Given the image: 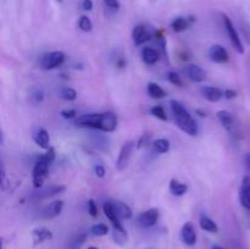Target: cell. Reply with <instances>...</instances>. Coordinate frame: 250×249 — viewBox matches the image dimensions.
Listing matches in <instances>:
<instances>
[{"label": "cell", "mask_w": 250, "mask_h": 249, "mask_svg": "<svg viewBox=\"0 0 250 249\" xmlns=\"http://www.w3.org/2000/svg\"><path fill=\"white\" fill-rule=\"evenodd\" d=\"M171 110L173 112L177 126L182 129L185 133L189 136H197L198 134V124L195 120L193 119L192 115L185 109L182 104L177 100H171Z\"/></svg>", "instance_id": "obj_1"}, {"label": "cell", "mask_w": 250, "mask_h": 249, "mask_svg": "<svg viewBox=\"0 0 250 249\" xmlns=\"http://www.w3.org/2000/svg\"><path fill=\"white\" fill-rule=\"evenodd\" d=\"M55 159V151L53 148L46 149V153L43 154L41 158L37 160L36 165L33 167V183L34 187L39 188L43 186L44 180L46 177V173H48L49 166L51 165V163Z\"/></svg>", "instance_id": "obj_2"}, {"label": "cell", "mask_w": 250, "mask_h": 249, "mask_svg": "<svg viewBox=\"0 0 250 249\" xmlns=\"http://www.w3.org/2000/svg\"><path fill=\"white\" fill-rule=\"evenodd\" d=\"M63 61H65V54L62 51H51L42 56L41 66L44 70H53L62 65Z\"/></svg>", "instance_id": "obj_3"}, {"label": "cell", "mask_w": 250, "mask_h": 249, "mask_svg": "<svg viewBox=\"0 0 250 249\" xmlns=\"http://www.w3.org/2000/svg\"><path fill=\"white\" fill-rule=\"evenodd\" d=\"M103 114H85L76 120V124L80 127H90V128H102Z\"/></svg>", "instance_id": "obj_4"}, {"label": "cell", "mask_w": 250, "mask_h": 249, "mask_svg": "<svg viewBox=\"0 0 250 249\" xmlns=\"http://www.w3.org/2000/svg\"><path fill=\"white\" fill-rule=\"evenodd\" d=\"M224 22H225V28H226L227 33H229V39H231V43L232 45H233V48L236 49L239 54H243L244 46L243 44H242L241 38H239L238 36V32H237L236 28H234L232 21L227 16H224Z\"/></svg>", "instance_id": "obj_5"}, {"label": "cell", "mask_w": 250, "mask_h": 249, "mask_svg": "<svg viewBox=\"0 0 250 249\" xmlns=\"http://www.w3.org/2000/svg\"><path fill=\"white\" fill-rule=\"evenodd\" d=\"M132 150H133V142H127L122 145L121 150H120L119 158L116 160V167L117 170H124L127 167L131 159Z\"/></svg>", "instance_id": "obj_6"}, {"label": "cell", "mask_w": 250, "mask_h": 249, "mask_svg": "<svg viewBox=\"0 0 250 249\" xmlns=\"http://www.w3.org/2000/svg\"><path fill=\"white\" fill-rule=\"evenodd\" d=\"M159 220V210L158 209H149L146 211L142 212L138 216V224L144 228L153 227Z\"/></svg>", "instance_id": "obj_7"}, {"label": "cell", "mask_w": 250, "mask_h": 249, "mask_svg": "<svg viewBox=\"0 0 250 249\" xmlns=\"http://www.w3.org/2000/svg\"><path fill=\"white\" fill-rule=\"evenodd\" d=\"M103 210H104L105 216H106L107 219L110 220V222H111L112 226H114L115 229L125 231L124 226H122V224H121V219H120L119 215H117L116 210H115L114 205H112L111 202H106V203H105L104 207H103Z\"/></svg>", "instance_id": "obj_8"}, {"label": "cell", "mask_w": 250, "mask_h": 249, "mask_svg": "<svg viewBox=\"0 0 250 249\" xmlns=\"http://www.w3.org/2000/svg\"><path fill=\"white\" fill-rule=\"evenodd\" d=\"M132 38H133L134 44L137 46H139L142 44L146 43L148 41H150L151 33L148 27L143 26V24H139V26L134 27L133 32H132Z\"/></svg>", "instance_id": "obj_9"}, {"label": "cell", "mask_w": 250, "mask_h": 249, "mask_svg": "<svg viewBox=\"0 0 250 249\" xmlns=\"http://www.w3.org/2000/svg\"><path fill=\"white\" fill-rule=\"evenodd\" d=\"M209 58L210 60L214 61L216 63H225L229 61V51L224 48V46L219 45V44H215L210 48L209 50Z\"/></svg>", "instance_id": "obj_10"}, {"label": "cell", "mask_w": 250, "mask_h": 249, "mask_svg": "<svg viewBox=\"0 0 250 249\" xmlns=\"http://www.w3.org/2000/svg\"><path fill=\"white\" fill-rule=\"evenodd\" d=\"M63 209V202L62 200H54L53 203H50L49 205H46L41 212L42 219H53L56 217L58 215L61 214Z\"/></svg>", "instance_id": "obj_11"}, {"label": "cell", "mask_w": 250, "mask_h": 249, "mask_svg": "<svg viewBox=\"0 0 250 249\" xmlns=\"http://www.w3.org/2000/svg\"><path fill=\"white\" fill-rule=\"evenodd\" d=\"M181 237H182V241L187 246H194L197 243V232H195V228L192 222H186L183 225L182 231H181Z\"/></svg>", "instance_id": "obj_12"}, {"label": "cell", "mask_w": 250, "mask_h": 249, "mask_svg": "<svg viewBox=\"0 0 250 249\" xmlns=\"http://www.w3.org/2000/svg\"><path fill=\"white\" fill-rule=\"evenodd\" d=\"M202 94L203 97L211 103H216L224 97V93L220 88L217 87H211V85H205V87L202 88Z\"/></svg>", "instance_id": "obj_13"}, {"label": "cell", "mask_w": 250, "mask_h": 249, "mask_svg": "<svg viewBox=\"0 0 250 249\" xmlns=\"http://www.w3.org/2000/svg\"><path fill=\"white\" fill-rule=\"evenodd\" d=\"M239 198H241L242 205L250 210V176H247V177L243 178Z\"/></svg>", "instance_id": "obj_14"}, {"label": "cell", "mask_w": 250, "mask_h": 249, "mask_svg": "<svg viewBox=\"0 0 250 249\" xmlns=\"http://www.w3.org/2000/svg\"><path fill=\"white\" fill-rule=\"evenodd\" d=\"M32 238H33L34 246H37V244H41L46 241H50V239L53 238V232L49 231L48 228H44V227L36 228L33 232H32Z\"/></svg>", "instance_id": "obj_15"}, {"label": "cell", "mask_w": 250, "mask_h": 249, "mask_svg": "<svg viewBox=\"0 0 250 249\" xmlns=\"http://www.w3.org/2000/svg\"><path fill=\"white\" fill-rule=\"evenodd\" d=\"M187 75L190 81L195 83L203 82L207 78V72L198 65H189L187 67Z\"/></svg>", "instance_id": "obj_16"}, {"label": "cell", "mask_w": 250, "mask_h": 249, "mask_svg": "<svg viewBox=\"0 0 250 249\" xmlns=\"http://www.w3.org/2000/svg\"><path fill=\"white\" fill-rule=\"evenodd\" d=\"M33 139L36 142L37 145H39L43 149H49V142H50V137L46 129L39 128L36 133L33 134Z\"/></svg>", "instance_id": "obj_17"}, {"label": "cell", "mask_w": 250, "mask_h": 249, "mask_svg": "<svg viewBox=\"0 0 250 249\" xmlns=\"http://www.w3.org/2000/svg\"><path fill=\"white\" fill-rule=\"evenodd\" d=\"M142 59H143V61L146 65H154V63L159 60V53L155 49L146 46V48L142 50Z\"/></svg>", "instance_id": "obj_18"}, {"label": "cell", "mask_w": 250, "mask_h": 249, "mask_svg": "<svg viewBox=\"0 0 250 249\" xmlns=\"http://www.w3.org/2000/svg\"><path fill=\"white\" fill-rule=\"evenodd\" d=\"M114 205L115 210H116L117 215H119L120 219H131L132 217V210L131 208L127 204L122 202H111Z\"/></svg>", "instance_id": "obj_19"}, {"label": "cell", "mask_w": 250, "mask_h": 249, "mask_svg": "<svg viewBox=\"0 0 250 249\" xmlns=\"http://www.w3.org/2000/svg\"><path fill=\"white\" fill-rule=\"evenodd\" d=\"M217 117H219L220 122H221L222 126H224L225 128L229 129V131H231V129L233 128V116H232L229 111H226V110H220V111L217 112Z\"/></svg>", "instance_id": "obj_20"}, {"label": "cell", "mask_w": 250, "mask_h": 249, "mask_svg": "<svg viewBox=\"0 0 250 249\" xmlns=\"http://www.w3.org/2000/svg\"><path fill=\"white\" fill-rule=\"evenodd\" d=\"M199 224L200 227H202L204 231L210 232V233H216V232L219 231V227H217L216 222H215L214 220L210 219V217L205 216V215H202Z\"/></svg>", "instance_id": "obj_21"}, {"label": "cell", "mask_w": 250, "mask_h": 249, "mask_svg": "<svg viewBox=\"0 0 250 249\" xmlns=\"http://www.w3.org/2000/svg\"><path fill=\"white\" fill-rule=\"evenodd\" d=\"M188 190L187 185L180 182L177 180H171L170 182V192L172 193L173 195H177V197H181V195L186 194Z\"/></svg>", "instance_id": "obj_22"}, {"label": "cell", "mask_w": 250, "mask_h": 249, "mask_svg": "<svg viewBox=\"0 0 250 249\" xmlns=\"http://www.w3.org/2000/svg\"><path fill=\"white\" fill-rule=\"evenodd\" d=\"M65 189H66L65 186H51V187L44 188V189H42L41 192L37 194V197H38V198H48V197H51V195L59 194V193L63 192Z\"/></svg>", "instance_id": "obj_23"}, {"label": "cell", "mask_w": 250, "mask_h": 249, "mask_svg": "<svg viewBox=\"0 0 250 249\" xmlns=\"http://www.w3.org/2000/svg\"><path fill=\"white\" fill-rule=\"evenodd\" d=\"M190 21L188 19H185V17H177L172 21L171 23V28H172L173 32H183L189 27Z\"/></svg>", "instance_id": "obj_24"}, {"label": "cell", "mask_w": 250, "mask_h": 249, "mask_svg": "<svg viewBox=\"0 0 250 249\" xmlns=\"http://www.w3.org/2000/svg\"><path fill=\"white\" fill-rule=\"evenodd\" d=\"M148 93L151 98H154V99H161V98H164L166 95L165 90H164L160 85L156 84V83H149Z\"/></svg>", "instance_id": "obj_25"}, {"label": "cell", "mask_w": 250, "mask_h": 249, "mask_svg": "<svg viewBox=\"0 0 250 249\" xmlns=\"http://www.w3.org/2000/svg\"><path fill=\"white\" fill-rule=\"evenodd\" d=\"M154 149L160 154L167 153V151L170 150V142L165 138L156 139V141L154 142Z\"/></svg>", "instance_id": "obj_26"}, {"label": "cell", "mask_w": 250, "mask_h": 249, "mask_svg": "<svg viewBox=\"0 0 250 249\" xmlns=\"http://www.w3.org/2000/svg\"><path fill=\"white\" fill-rule=\"evenodd\" d=\"M90 232H92L93 236H97V237L106 236L107 232H109V227H107L105 224L93 225L92 228H90Z\"/></svg>", "instance_id": "obj_27"}, {"label": "cell", "mask_w": 250, "mask_h": 249, "mask_svg": "<svg viewBox=\"0 0 250 249\" xmlns=\"http://www.w3.org/2000/svg\"><path fill=\"white\" fill-rule=\"evenodd\" d=\"M61 97H62L65 100L72 102V100H75L76 98H77V92H76L73 88L66 87L61 90Z\"/></svg>", "instance_id": "obj_28"}, {"label": "cell", "mask_w": 250, "mask_h": 249, "mask_svg": "<svg viewBox=\"0 0 250 249\" xmlns=\"http://www.w3.org/2000/svg\"><path fill=\"white\" fill-rule=\"evenodd\" d=\"M78 26H80V28L84 32H90L93 28L92 21H90L89 17L87 16H81L80 21H78Z\"/></svg>", "instance_id": "obj_29"}, {"label": "cell", "mask_w": 250, "mask_h": 249, "mask_svg": "<svg viewBox=\"0 0 250 249\" xmlns=\"http://www.w3.org/2000/svg\"><path fill=\"white\" fill-rule=\"evenodd\" d=\"M150 112H151V115H154V116L158 117V119L163 120V121H166V120H167V115H166L164 107L154 106L150 109Z\"/></svg>", "instance_id": "obj_30"}, {"label": "cell", "mask_w": 250, "mask_h": 249, "mask_svg": "<svg viewBox=\"0 0 250 249\" xmlns=\"http://www.w3.org/2000/svg\"><path fill=\"white\" fill-rule=\"evenodd\" d=\"M31 100L34 104H39L44 100V93L42 89H34L31 94Z\"/></svg>", "instance_id": "obj_31"}, {"label": "cell", "mask_w": 250, "mask_h": 249, "mask_svg": "<svg viewBox=\"0 0 250 249\" xmlns=\"http://www.w3.org/2000/svg\"><path fill=\"white\" fill-rule=\"evenodd\" d=\"M167 78H168V81H170V82L172 83V84L178 85V87H182L183 83H182V80H181V77H180V76H178V73L168 72Z\"/></svg>", "instance_id": "obj_32"}, {"label": "cell", "mask_w": 250, "mask_h": 249, "mask_svg": "<svg viewBox=\"0 0 250 249\" xmlns=\"http://www.w3.org/2000/svg\"><path fill=\"white\" fill-rule=\"evenodd\" d=\"M88 212L90 214V216H93V217L98 216V208H97V204H95V202L93 199L88 200Z\"/></svg>", "instance_id": "obj_33"}, {"label": "cell", "mask_w": 250, "mask_h": 249, "mask_svg": "<svg viewBox=\"0 0 250 249\" xmlns=\"http://www.w3.org/2000/svg\"><path fill=\"white\" fill-rule=\"evenodd\" d=\"M61 115H62V117H65V119H72V117L76 116V111L73 109L62 110V111H61Z\"/></svg>", "instance_id": "obj_34"}, {"label": "cell", "mask_w": 250, "mask_h": 249, "mask_svg": "<svg viewBox=\"0 0 250 249\" xmlns=\"http://www.w3.org/2000/svg\"><path fill=\"white\" fill-rule=\"evenodd\" d=\"M94 172H95V175L98 176V177L102 178V177H104V176H105V168L103 167L102 165H97L94 167Z\"/></svg>", "instance_id": "obj_35"}, {"label": "cell", "mask_w": 250, "mask_h": 249, "mask_svg": "<svg viewBox=\"0 0 250 249\" xmlns=\"http://www.w3.org/2000/svg\"><path fill=\"white\" fill-rule=\"evenodd\" d=\"M105 4L107 5L109 7H111V9H119L120 7V2L117 1V0H104Z\"/></svg>", "instance_id": "obj_36"}, {"label": "cell", "mask_w": 250, "mask_h": 249, "mask_svg": "<svg viewBox=\"0 0 250 249\" xmlns=\"http://www.w3.org/2000/svg\"><path fill=\"white\" fill-rule=\"evenodd\" d=\"M82 6L85 11H90L93 9V1L92 0H83Z\"/></svg>", "instance_id": "obj_37"}, {"label": "cell", "mask_w": 250, "mask_h": 249, "mask_svg": "<svg viewBox=\"0 0 250 249\" xmlns=\"http://www.w3.org/2000/svg\"><path fill=\"white\" fill-rule=\"evenodd\" d=\"M224 95H225V98H226V99H233V98L237 95V93L234 92V90H232V89H227V90H225Z\"/></svg>", "instance_id": "obj_38"}, {"label": "cell", "mask_w": 250, "mask_h": 249, "mask_svg": "<svg viewBox=\"0 0 250 249\" xmlns=\"http://www.w3.org/2000/svg\"><path fill=\"white\" fill-rule=\"evenodd\" d=\"M246 165H247V167L250 170V153L247 154V156H246Z\"/></svg>", "instance_id": "obj_39"}, {"label": "cell", "mask_w": 250, "mask_h": 249, "mask_svg": "<svg viewBox=\"0 0 250 249\" xmlns=\"http://www.w3.org/2000/svg\"><path fill=\"white\" fill-rule=\"evenodd\" d=\"M211 249H224V248H222V247H220V246H212Z\"/></svg>", "instance_id": "obj_40"}, {"label": "cell", "mask_w": 250, "mask_h": 249, "mask_svg": "<svg viewBox=\"0 0 250 249\" xmlns=\"http://www.w3.org/2000/svg\"><path fill=\"white\" fill-rule=\"evenodd\" d=\"M88 249H98V248H97V247H89Z\"/></svg>", "instance_id": "obj_41"}]
</instances>
